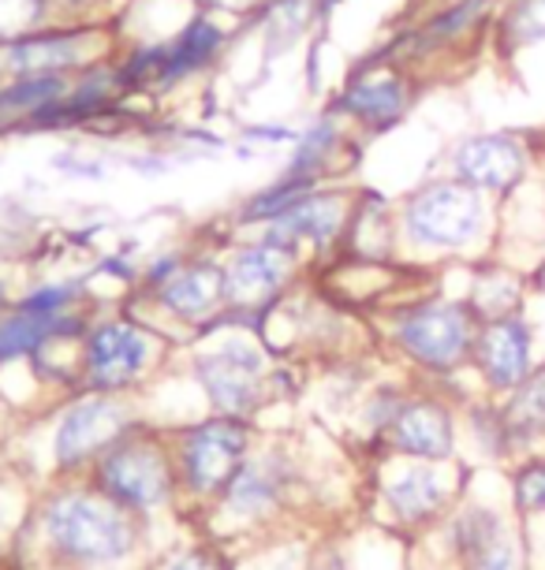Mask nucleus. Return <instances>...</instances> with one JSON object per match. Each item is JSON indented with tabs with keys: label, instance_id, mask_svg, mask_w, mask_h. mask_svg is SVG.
I'll return each instance as SVG.
<instances>
[{
	"label": "nucleus",
	"instance_id": "obj_28",
	"mask_svg": "<svg viewBox=\"0 0 545 570\" xmlns=\"http://www.w3.org/2000/svg\"><path fill=\"white\" fill-rule=\"evenodd\" d=\"M299 27H303V12L295 8V0H288L270 19V38H276V46H288L299 35Z\"/></svg>",
	"mask_w": 545,
	"mask_h": 570
},
{
	"label": "nucleus",
	"instance_id": "obj_1",
	"mask_svg": "<svg viewBox=\"0 0 545 570\" xmlns=\"http://www.w3.org/2000/svg\"><path fill=\"white\" fill-rule=\"evenodd\" d=\"M408 235L422 246L437 250H459V246L475 243L486 228V198L483 190L467 187L459 179H441L411 195L403 209Z\"/></svg>",
	"mask_w": 545,
	"mask_h": 570
},
{
	"label": "nucleus",
	"instance_id": "obj_6",
	"mask_svg": "<svg viewBox=\"0 0 545 570\" xmlns=\"http://www.w3.org/2000/svg\"><path fill=\"white\" fill-rule=\"evenodd\" d=\"M531 325L516 314L494 317L478 336V365L494 389H519L531 376Z\"/></svg>",
	"mask_w": 545,
	"mask_h": 570
},
{
	"label": "nucleus",
	"instance_id": "obj_8",
	"mask_svg": "<svg viewBox=\"0 0 545 570\" xmlns=\"http://www.w3.org/2000/svg\"><path fill=\"white\" fill-rule=\"evenodd\" d=\"M247 448V433L236 422H210L202 425L187 444V470L191 481L202 492H213L236 478V466Z\"/></svg>",
	"mask_w": 545,
	"mask_h": 570
},
{
	"label": "nucleus",
	"instance_id": "obj_2",
	"mask_svg": "<svg viewBox=\"0 0 545 570\" xmlns=\"http://www.w3.org/2000/svg\"><path fill=\"white\" fill-rule=\"evenodd\" d=\"M534 165V138L516 131H483L459 138L452 149V176L483 195H512Z\"/></svg>",
	"mask_w": 545,
	"mask_h": 570
},
{
	"label": "nucleus",
	"instance_id": "obj_19",
	"mask_svg": "<svg viewBox=\"0 0 545 570\" xmlns=\"http://www.w3.org/2000/svg\"><path fill=\"white\" fill-rule=\"evenodd\" d=\"M505 425L512 436H523V440L545 433V370L519 384L516 400H512L505 414Z\"/></svg>",
	"mask_w": 545,
	"mask_h": 570
},
{
	"label": "nucleus",
	"instance_id": "obj_13",
	"mask_svg": "<svg viewBox=\"0 0 545 570\" xmlns=\"http://www.w3.org/2000/svg\"><path fill=\"white\" fill-rule=\"evenodd\" d=\"M344 220V209H340L337 198H299L295 206H288L281 217H273L270 224V239L273 246H284L292 250L299 239H314V243H329Z\"/></svg>",
	"mask_w": 545,
	"mask_h": 570
},
{
	"label": "nucleus",
	"instance_id": "obj_4",
	"mask_svg": "<svg viewBox=\"0 0 545 570\" xmlns=\"http://www.w3.org/2000/svg\"><path fill=\"white\" fill-rule=\"evenodd\" d=\"M400 343L415 358L434 365V370H448L471 351L475 343V325L459 303H430L419 306L403 317L400 325Z\"/></svg>",
	"mask_w": 545,
	"mask_h": 570
},
{
	"label": "nucleus",
	"instance_id": "obj_33",
	"mask_svg": "<svg viewBox=\"0 0 545 570\" xmlns=\"http://www.w3.org/2000/svg\"><path fill=\"white\" fill-rule=\"evenodd\" d=\"M325 570H340V567H337V563H333V567H325Z\"/></svg>",
	"mask_w": 545,
	"mask_h": 570
},
{
	"label": "nucleus",
	"instance_id": "obj_5",
	"mask_svg": "<svg viewBox=\"0 0 545 570\" xmlns=\"http://www.w3.org/2000/svg\"><path fill=\"white\" fill-rule=\"evenodd\" d=\"M221 49V30L210 23V19H195L184 35L168 46H154L143 49L138 57L127 63V75L135 82H154V86H168L184 75L198 71L202 63L213 60V52Z\"/></svg>",
	"mask_w": 545,
	"mask_h": 570
},
{
	"label": "nucleus",
	"instance_id": "obj_11",
	"mask_svg": "<svg viewBox=\"0 0 545 570\" xmlns=\"http://www.w3.org/2000/svg\"><path fill=\"white\" fill-rule=\"evenodd\" d=\"M120 425H124V411L109 400H87V403L71 406L57 433V455L64 462L90 455L94 448L109 444V440L120 433Z\"/></svg>",
	"mask_w": 545,
	"mask_h": 570
},
{
	"label": "nucleus",
	"instance_id": "obj_31",
	"mask_svg": "<svg viewBox=\"0 0 545 570\" xmlns=\"http://www.w3.org/2000/svg\"><path fill=\"white\" fill-rule=\"evenodd\" d=\"M210 4H217V8H228V12H240V8L254 4V0H210Z\"/></svg>",
	"mask_w": 545,
	"mask_h": 570
},
{
	"label": "nucleus",
	"instance_id": "obj_34",
	"mask_svg": "<svg viewBox=\"0 0 545 570\" xmlns=\"http://www.w3.org/2000/svg\"><path fill=\"white\" fill-rule=\"evenodd\" d=\"M71 4H79V0H71Z\"/></svg>",
	"mask_w": 545,
	"mask_h": 570
},
{
	"label": "nucleus",
	"instance_id": "obj_16",
	"mask_svg": "<svg viewBox=\"0 0 545 570\" xmlns=\"http://www.w3.org/2000/svg\"><path fill=\"white\" fill-rule=\"evenodd\" d=\"M79 38H60V35H49V38H19L12 46L4 49V60L8 68L35 79V75H52L60 68H71L79 60Z\"/></svg>",
	"mask_w": 545,
	"mask_h": 570
},
{
	"label": "nucleus",
	"instance_id": "obj_35",
	"mask_svg": "<svg viewBox=\"0 0 545 570\" xmlns=\"http://www.w3.org/2000/svg\"><path fill=\"white\" fill-rule=\"evenodd\" d=\"M542 146H545V142H542Z\"/></svg>",
	"mask_w": 545,
	"mask_h": 570
},
{
	"label": "nucleus",
	"instance_id": "obj_26",
	"mask_svg": "<svg viewBox=\"0 0 545 570\" xmlns=\"http://www.w3.org/2000/svg\"><path fill=\"white\" fill-rule=\"evenodd\" d=\"M38 19V0H0V38L16 35Z\"/></svg>",
	"mask_w": 545,
	"mask_h": 570
},
{
	"label": "nucleus",
	"instance_id": "obj_22",
	"mask_svg": "<svg viewBox=\"0 0 545 570\" xmlns=\"http://www.w3.org/2000/svg\"><path fill=\"white\" fill-rule=\"evenodd\" d=\"M273 500V478L262 466H247L232 478V492H228V508L236 514H251L265 508Z\"/></svg>",
	"mask_w": 545,
	"mask_h": 570
},
{
	"label": "nucleus",
	"instance_id": "obj_9",
	"mask_svg": "<svg viewBox=\"0 0 545 570\" xmlns=\"http://www.w3.org/2000/svg\"><path fill=\"white\" fill-rule=\"evenodd\" d=\"M105 485H109L113 497H120L127 503L154 508V503H162L168 492L165 459L146 444L120 448L109 462H105Z\"/></svg>",
	"mask_w": 545,
	"mask_h": 570
},
{
	"label": "nucleus",
	"instance_id": "obj_3",
	"mask_svg": "<svg viewBox=\"0 0 545 570\" xmlns=\"http://www.w3.org/2000/svg\"><path fill=\"white\" fill-rule=\"evenodd\" d=\"M49 541L82 559H116L132 548V525L120 511L87 497H64L46 511Z\"/></svg>",
	"mask_w": 545,
	"mask_h": 570
},
{
	"label": "nucleus",
	"instance_id": "obj_25",
	"mask_svg": "<svg viewBox=\"0 0 545 570\" xmlns=\"http://www.w3.org/2000/svg\"><path fill=\"white\" fill-rule=\"evenodd\" d=\"M516 503L523 511H545V466H527L516 478Z\"/></svg>",
	"mask_w": 545,
	"mask_h": 570
},
{
	"label": "nucleus",
	"instance_id": "obj_30",
	"mask_svg": "<svg viewBox=\"0 0 545 570\" xmlns=\"http://www.w3.org/2000/svg\"><path fill=\"white\" fill-rule=\"evenodd\" d=\"M168 570H221V567H217V559H213V556L191 552V556H179Z\"/></svg>",
	"mask_w": 545,
	"mask_h": 570
},
{
	"label": "nucleus",
	"instance_id": "obj_15",
	"mask_svg": "<svg viewBox=\"0 0 545 570\" xmlns=\"http://www.w3.org/2000/svg\"><path fill=\"white\" fill-rule=\"evenodd\" d=\"M397 444L411 455L422 459H445L452 451V422L441 406L434 403H419L408 406L397 417Z\"/></svg>",
	"mask_w": 545,
	"mask_h": 570
},
{
	"label": "nucleus",
	"instance_id": "obj_23",
	"mask_svg": "<svg viewBox=\"0 0 545 570\" xmlns=\"http://www.w3.org/2000/svg\"><path fill=\"white\" fill-rule=\"evenodd\" d=\"M333 142H337V127H333V124H314V127H306V131L299 135L295 160H292V171H288V176H303V179H310V171L322 165L325 154H329V146H333Z\"/></svg>",
	"mask_w": 545,
	"mask_h": 570
},
{
	"label": "nucleus",
	"instance_id": "obj_24",
	"mask_svg": "<svg viewBox=\"0 0 545 570\" xmlns=\"http://www.w3.org/2000/svg\"><path fill=\"white\" fill-rule=\"evenodd\" d=\"M456 541H459V548H464V556L483 559L489 548L497 544V514L467 511L464 519L456 522Z\"/></svg>",
	"mask_w": 545,
	"mask_h": 570
},
{
	"label": "nucleus",
	"instance_id": "obj_29",
	"mask_svg": "<svg viewBox=\"0 0 545 570\" xmlns=\"http://www.w3.org/2000/svg\"><path fill=\"white\" fill-rule=\"evenodd\" d=\"M478 570H516V552H512V544L497 541L483 559H478Z\"/></svg>",
	"mask_w": 545,
	"mask_h": 570
},
{
	"label": "nucleus",
	"instance_id": "obj_20",
	"mask_svg": "<svg viewBox=\"0 0 545 570\" xmlns=\"http://www.w3.org/2000/svg\"><path fill=\"white\" fill-rule=\"evenodd\" d=\"M57 328H60V314L49 317V314H27V309H19L12 321L0 325V362L35 351L38 343L49 340Z\"/></svg>",
	"mask_w": 545,
	"mask_h": 570
},
{
	"label": "nucleus",
	"instance_id": "obj_21",
	"mask_svg": "<svg viewBox=\"0 0 545 570\" xmlns=\"http://www.w3.org/2000/svg\"><path fill=\"white\" fill-rule=\"evenodd\" d=\"M389 500L408 519H422V514L437 511V503H441V481L434 478V470H408L400 481L389 485Z\"/></svg>",
	"mask_w": 545,
	"mask_h": 570
},
{
	"label": "nucleus",
	"instance_id": "obj_7",
	"mask_svg": "<svg viewBox=\"0 0 545 570\" xmlns=\"http://www.w3.org/2000/svg\"><path fill=\"white\" fill-rule=\"evenodd\" d=\"M259 373H262V354L247 347V343H228V347L206 354L198 362V376L213 395V403H221L224 411H247L254 392H259Z\"/></svg>",
	"mask_w": 545,
	"mask_h": 570
},
{
	"label": "nucleus",
	"instance_id": "obj_12",
	"mask_svg": "<svg viewBox=\"0 0 545 570\" xmlns=\"http://www.w3.org/2000/svg\"><path fill=\"white\" fill-rule=\"evenodd\" d=\"M288 265H292V250L273 246V243H262V246L243 250L236 262H232L224 284H228V295L240 298V303H259V298L273 295L276 287L284 284Z\"/></svg>",
	"mask_w": 545,
	"mask_h": 570
},
{
	"label": "nucleus",
	"instance_id": "obj_17",
	"mask_svg": "<svg viewBox=\"0 0 545 570\" xmlns=\"http://www.w3.org/2000/svg\"><path fill=\"white\" fill-rule=\"evenodd\" d=\"M224 292H228L224 273H217L213 265H198V268H187V273H176L173 279H168L162 298L173 314L198 317V314H206V309L217 306V298Z\"/></svg>",
	"mask_w": 545,
	"mask_h": 570
},
{
	"label": "nucleus",
	"instance_id": "obj_18",
	"mask_svg": "<svg viewBox=\"0 0 545 570\" xmlns=\"http://www.w3.org/2000/svg\"><path fill=\"white\" fill-rule=\"evenodd\" d=\"M494 35L505 57L545 46V0H500Z\"/></svg>",
	"mask_w": 545,
	"mask_h": 570
},
{
	"label": "nucleus",
	"instance_id": "obj_32",
	"mask_svg": "<svg viewBox=\"0 0 545 570\" xmlns=\"http://www.w3.org/2000/svg\"><path fill=\"white\" fill-rule=\"evenodd\" d=\"M538 287H542V292H545V265L538 268Z\"/></svg>",
	"mask_w": 545,
	"mask_h": 570
},
{
	"label": "nucleus",
	"instance_id": "obj_27",
	"mask_svg": "<svg viewBox=\"0 0 545 570\" xmlns=\"http://www.w3.org/2000/svg\"><path fill=\"white\" fill-rule=\"evenodd\" d=\"M71 292L75 287L71 284H64V287H41V292H35L23 303V309L27 314H60L64 306H68V298H71Z\"/></svg>",
	"mask_w": 545,
	"mask_h": 570
},
{
	"label": "nucleus",
	"instance_id": "obj_10",
	"mask_svg": "<svg viewBox=\"0 0 545 570\" xmlns=\"http://www.w3.org/2000/svg\"><path fill=\"white\" fill-rule=\"evenodd\" d=\"M146 354H149V343L138 328L132 325H101L98 332L90 336V373L98 376L101 384H124L146 365Z\"/></svg>",
	"mask_w": 545,
	"mask_h": 570
},
{
	"label": "nucleus",
	"instance_id": "obj_14",
	"mask_svg": "<svg viewBox=\"0 0 545 570\" xmlns=\"http://www.w3.org/2000/svg\"><path fill=\"white\" fill-rule=\"evenodd\" d=\"M344 109L381 131V127L397 124L403 109H408V86L397 75H370V79H362L348 90Z\"/></svg>",
	"mask_w": 545,
	"mask_h": 570
}]
</instances>
